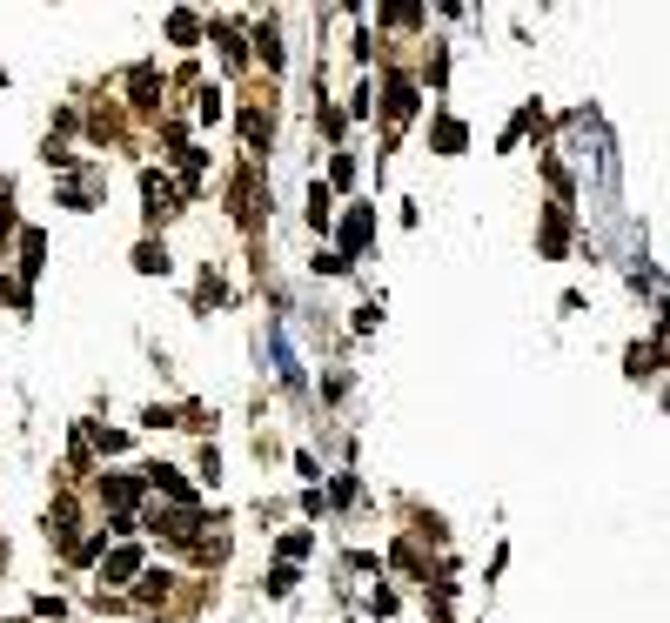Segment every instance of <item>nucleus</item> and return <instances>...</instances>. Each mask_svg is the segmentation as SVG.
Wrapping results in <instances>:
<instances>
[{"label":"nucleus","instance_id":"0eeeda50","mask_svg":"<svg viewBox=\"0 0 670 623\" xmlns=\"http://www.w3.org/2000/svg\"><path fill=\"white\" fill-rule=\"evenodd\" d=\"M570 242V208H550V222H543V255H563Z\"/></svg>","mask_w":670,"mask_h":623},{"label":"nucleus","instance_id":"aec40b11","mask_svg":"<svg viewBox=\"0 0 670 623\" xmlns=\"http://www.w3.org/2000/svg\"><path fill=\"white\" fill-rule=\"evenodd\" d=\"M0 235H14V208H7V181H0Z\"/></svg>","mask_w":670,"mask_h":623},{"label":"nucleus","instance_id":"a211bd4d","mask_svg":"<svg viewBox=\"0 0 670 623\" xmlns=\"http://www.w3.org/2000/svg\"><path fill=\"white\" fill-rule=\"evenodd\" d=\"M282 557H309V530H289V536H282Z\"/></svg>","mask_w":670,"mask_h":623},{"label":"nucleus","instance_id":"f03ea898","mask_svg":"<svg viewBox=\"0 0 670 623\" xmlns=\"http://www.w3.org/2000/svg\"><path fill=\"white\" fill-rule=\"evenodd\" d=\"M382 108H389V128H402V121L416 114V81H409V74H389V101H382Z\"/></svg>","mask_w":670,"mask_h":623},{"label":"nucleus","instance_id":"6e6552de","mask_svg":"<svg viewBox=\"0 0 670 623\" xmlns=\"http://www.w3.org/2000/svg\"><path fill=\"white\" fill-rule=\"evenodd\" d=\"M255 54H262L268 67H282V34H275V21H262V27H255Z\"/></svg>","mask_w":670,"mask_h":623},{"label":"nucleus","instance_id":"6ab92c4d","mask_svg":"<svg viewBox=\"0 0 670 623\" xmlns=\"http://www.w3.org/2000/svg\"><path fill=\"white\" fill-rule=\"evenodd\" d=\"M222 54H228V67H242L248 54H242V34H235V27H222Z\"/></svg>","mask_w":670,"mask_h":623},{"label":"nucleus","instance_id":"f257e3e1","mask_svg":"<svg viewBox=\"0 0 670 623\" xmlns=\"http://www.w3.org/2000/svg\"><path fill=\"white\" fill-rule=\"evenodd\" d=\"M141 201H148V222H168V215L181 208V188H175V181H161L155 168H148V175H141Z\"/></svg>","mask_w":670,"mask_h":623},{"label":"nucleus","instance_id":"423d86ee","mask_svg":"<svg viewBox=\"0 0 670 623\" xmlns=\"http://www.w3.org/2000/svg\"><path fill=\"white\" fill-rule=\"evenodd\" d=\"M47 536H54V543H61V550H74V543H81V536H74V503H54V510H47Z\"/></svg>","mask_w":670,"mask_h":623},{"label":"nucleus","instance_id":"9b49d317","mask_svg":"<svg viewBox=\"0 0 670 623\" xmlns=\"http://www.w3.org/2000/svg\"><path fill=\"white\" fill-rule=\"evenodd\" d=\"M134 570H141V557H134V550H114V557H108V583H128Z\"/></svg>","mask_w":670,"mask_h":623},{"label":"nucleus","instance_id":"ddd939ff","mask_svg":"<svg viewBox=\"0 0 670 623\" xmlns=\"http://www.w3.org/2000/svg\"><path fill=\"white\" fill-rule=\"evenodd\" d=\"M134 268H141V275H161V268H168V255H161L155 242H141V248H134Z\"/></svg>","mask_w":670,"mask_h":623},{"label":"nucleus","instance_id":"7ed1b4c3","mask_svg":"<svg viewBox=\"0 0 670 623\" xmlns=\"http://www.w3.org/2000/svg\"><path fill=\"white\" fill-rule=\"evenodd\" d=\"M101 496H108L114 516H128L134 503H141V476H101Z\"/></svg>","mask_w":670,"mask_h":623},{"label":"nucleus","instance_id":"9d476101","mask_svg":"<svg viewBox=\"0 0 670 623\" xmlns=\"http://www.w3.org/2000/svg\"><path fill=\"white\" fill-rule=\"evenodd\" d=\"M195 34H201V21H195V14H168V41L195 47Z\"/></svg>","mask_w":670,"mask_h":623},{"label":"nucleus","instance_id":"20e7f679","mask_svg":"<svg viewBox=\"0 0 670 623\" xmlns=\"http://www.w3.org/2000/svg\"><path fill=\"white\" fill-rule=\"evenodd\" d=\"M369 235H376V215H369V208H356V215H349V222H342V262H356V255H362V242H369Z\"/></svg>","mask_w":670,"mask_h":623},{"label":"nucleus","instance_id":"dca6fc26","mask_svg":"<svg viewBox=\"0 0 670 623\" xmlns=\"http://www.w3.org/2000/svg\"><path fill=\"white\" fill-rule=\"evenodd\" d=\"M382 21H389V27H416V21H423V7H382Z\"/></svg>","mask_w":670,"mask_h":623},{"label":"nucleus","instance_id":"39448f33","mask_svg":"<svg viewBox=\"0 0 670 623\" xmlns=\"http://www.w3.org/2000/svg\"><path fill=\"white\" fill-rule=\"evenodd\" d=\"M128 94H134V108H161V74L141 61V67L128 74Z\"/></svg>","mask_w":670,"mask_h":623},{"label":"nucleus","instance_id":"f8f14e48","mask_svg":"<svg viewBox=\"0 0 670 623\" xmlns=\"http://www.w3.org/2000/svg\"><path fill=\"white\" fill-rule=\"evenodd\" d=\"M436 148H443V155H463V121H436Z\"/></svg>","mask_w":670,"mask_h":623},{"label":"nucleus","instance_id":"f3484780","mask_svg":"<svg viewBox=\"0 0 670 623\" xmlns=\"http://www.w3.org/2000/svg\"><path fill=\"white\" fill-rule=\"evenodd\" d=\"M289 590H295V570H289V563H282V570H268V597H289Z\"/></svg>","mask_w":670,"mask_h":623},{"label":"nucleus","instance_id":"4468645a","mask_svg":"<svg viewBox=\"0 0 670 623\" xmlns=\"http://www.w3.org/2000/svg\"><path fill=\"white\" fill-rule=\"evenodd\" d=\"M21 255H27V275H34V268H41V255H47V242H41V235H34V228H27V235H21Z\"/></svg>","mask_w":670,"mask_h":623},{"label":"nucleus","instance_id":"2eb2a0df","mask_svg":"<svg viewBox=\"0 0 670 623\" xmlns=\"http://www.w3.org/2000/svg\"><path fill=\"white\" fill-rule=\"evenodd\" d=\"M168 583H175V577H161V570H155V577H141V603H161V597H168Z\"/></svg>","mask_w":670,"mask_h":623},{"label":"nucleus","instance_id":"1a4fd4ad","mask_svg":"<svg viewBox=\"0 0 670 623\" xmlns=\"http://www.w3.org/2000/svg\"><path fill=\"white\" fill-rule=\"evenodd\" d=\"M242 134H248V148H268V134H275V121H268L262 108H248V114H242Z\"/></svg>","mask_w":670,"mask_h":623}]
</instances>
